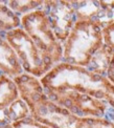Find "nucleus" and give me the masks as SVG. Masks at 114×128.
Here are the masks:
<instances>
[{
	"label": "nucleus",
	"instance_id": "4be33fe9",
	"mask_svg": "<svg viewBox=\"0 0 114 128\" xmlns=\"http://www.w3.org/2000/svg\"><path fill=\"white\" fill-rule=\"evenodd\" d=\"M0 36H1V34H0Z\"/></svg>",
	"mask_w": 114,
	"mask_h": 128
},
{
	"label": "nucleus",
	"instance_id": "f3484780",
	"mask_svg": "<svg viewBox=\"0 0 114 128\" xmlns=\"http://www.w3.org/2000/svg\"><path fill=\"white\" fill-rule=\"evenodd\" d=\"M105 101L109 104L110 107H112L114 109V85H112L110 83V81L108 82V84H107Z\"/></svg>",
	"mask_w": 114,
	"mask_h": 128
},
{
	"label": "nucleus",
	"instance_id": "39448f33",
	"mask_svg": "<svg viewBox=\"0 0 114 128\" xmlns=\"http://www.w3.org/2000/svg\"><path fill=\"white\" fill-rule=\"evenodd\" d=\"M21 28L43 54L55 64L63 60V43L56 37L43 10H37L21 17Z\"/></svg>",
	"mask_w": 114,
	"mask_h": 128
},
{
	"label": "nucleus",
	"instance_id": "0eeeda50",
	"mask_svg": "<svg viewBox=\"0 0 114 128\" xmlns=\"http://www.w3.org/2000/svg\"><path fill=\"white\" fill-rule=\"evenodd\" d=\"M58 40L64 43L77 22V16L69 1H44L42 8Z\"/></svg>",
	"mask_w": 114,
	"mask_h": 128
},
{
	"label": "nucleus",
	"instance_id": "9d476101",
	"mask_svg": "<svg viewBox=\"0 0 114 128\" xmlns=\"http://www.w3.org/2000/svg\"><path fill=\"white\" fill-rule=\"evenodd\" d=\"M28 116H30V111L27 104L18 98L6 107L0 108V125H13Z\"/></svg>",
	"mask_w": 114,
	"mask_h": 128
},
{
	"label": "nucleus",
	"instance_id": "f8f14e48",
	"mask_svg": "<svg viewBox=\"0 0 114 128\" xmlns=\"http://www.w3.org/2000/svg\"><path fill=\"white\" fill-rule=\"evenodd\" d=\"M18 98H20L19 92L14 80L0 74V108L6 107Z\"/></svg>",
	"mask_w": 114,
	"mask_h": 128
},
{
	"label": "nucleus",
	"instance_id": "423d86ee",
	"mask_svg": "<svg viewBox=\"0 0 114 128\" xmlns=\"http://www.w3.org/2000/svg\"><path fill=\"white\" fill-rule=\"evenodd\" d=\"M46 96L53 103L83 118H105L107 110L110 107L105 100L75 92Z\"/></svg>",
	"mask_w": 114,
	"mask_h": 128
},
{
	"label": "nucleus",
	"instance_id": "1a4fd4ad",
	"mask_svg": "<svg viewBox=\"0 0 114 128\" xmlns=\"http://www.w3.org/2000/svg\"><path fill=\"white\" fill-rule=\"evenodd\" d=\"M24 74L20 60L16 52L6 39L0 36V74L15 79Z\"/></svg>",
	"mask_w": 114,
	"mask_h": 128
},
{
	"label": "nucleus",
	"instance_id": "6ab92c4d",
	"mask_svg": "<svg viewBox=\"0 0 114 128\" xmlns=\"http://www.w3.org/2000/svg\"><path fill=\"white\" fill-rule=\"evenodd\" d=\"M101 8L109 12H114V1H100Z\"/></svg>",
	"mask_w": 114,
	"mask_h": 128
},
{
	"label": "nucleus",
	"instance_id": "7ed1b4c3",
	"mask_svg": "<svg viewBox=\"0 0 114 128\" xmlns=\"http://www.w3.org/2000/svg\"><path fill=\"white\" fill-rule=\"evenodd\" d=\"M103 45L101 26L91 21H77L63 43L62 62L87 67L93 55Z\"/></svg>",
	"mask_w": 114,
	"mask_h": 128
},
{
	"label": "nucleus",
	"instance_id": "9b49d317",
	"mask_svg": "<svg viewBox=\"0 0 114 128\" xmlns=\"http://www.w3.org/2000/svg\"><path fill=\"white\" fill-rule=\"evenodd\" d=\"M113 54L114 52L104 44L93 55L89 65L87 66V69L95 74L106 77Z\"/></svg>",
	"mask_w": 114,
	"mask_h": 128
},
{
	"label": "nucleus",
	"instance_id": "4468645a",
	"mask_svg": "<svg viewBox=\"0 0 114 128\" xmlns=\"http://www.w3.org/2000/svg\"><path fill=\"white\" fill-rule=\"evenodd\" d=\"M7 6L17 14L19 17L24 16L26 14H29L34 10H41L44 1H21V0H10V1L4 2Z\"/></svg>",
	"mask_w": 114,
	"mask_h": 128
},
{
	"label": "nucleus",
	"instance_id": "ddd939ff",
	"mask_svg": "<svg viewBox=\"0 0 114 128\" xmlns=\"http://www.w3.org/2000/svg\"><path fill=\"white\" fill-rule=\"evenodd\" d=\"M21 28V17L14 13L4 2H0V34Z\"/></svg>",
	"mask_w": 114,
	"mask_h": 128
},
{
	"label": "nucleus",
	"instance_id": "20e7f679",
	"mask_svg": "<svg viewBox=\"0 0 114 128\" xmlns=\"http://www.w3.org/2000/svg\"><path fill=\"white\" fill-rule=\"evenodd\" d=\"M3 37L16 52L24 72L41 79L56 65L50 58L38 48L22 28L7 32Z\"/></svg>",
	"mask_w": 114,
	"mask_h": 128
},
{
	"label": "nucleus",
	"instance_id": "412c9836",
	"mask_svg": "<svg viewBox=\"0 0 114 128\" xmlns=\"http://www.w3.org/2000/svg\"><path fill=\"white\" fill-rule=\"evenodd\" d=\"M109 128H114V123H113V122H112V124H111V126Z\"/></svg>",
	"mask_w": 114,
	"mask_h": 128
},
{
	"label": "nucleus",
	"instance_id": "dca6fc26",
	"mask_svg": "<svg viewBox=\"0 0 114 128\" xmlns=\"http://www.w3.org/2000/svg\"><path fill=\"white\" fill-rule=\"evenodd\" d=\"M13 126H14V128H51L45 124L36 121L35 119H32L31 116H28V118H26L24 120L16 122V123L13 124Z\"/></svg>",
	"mask_w": 114,
	"mask_h": 128
},
{
	"label": "nucleus",
	"instance_id": "5701e85b",
	"mask_svg": "<svg viewBox=\"0 0 114 128\" xmlns=\"http://www.w3.org/2000/svg\"><path fill=\"white\" fill-rule=\"evenodd\" d=\"M113 19H114V18H113Z\"/></svg>",
	"mask_w": 114,
	"mask_h": 128
},
{
	"label": "nucleus",
	"instance_id": "2eb2a0df",
	"mask_svg": "<svg viewBox=\"0 0 114 128\" xmlns=\"http://www.w3.org/2000/svg\"><path fill=\"white\" fill-rule=\"evenodd\" d=\"M104 44L114 52V19L102 28Z\"/></svg>",
	"mask_w": 114,
	"mask_h": 128
},
{
	"label": "nucleus",
	"instance_id": "f257e3e1",
	"mask_svg": "<svg viewBox=\"0 0 114 128\" xmlns=\"http://www.w3.org/2000/svg\"><path fill=\"white\" fill-rule=\"evenodd\" d=\"M19 97L27 104L30 116L51 128H109L112 124L107 118H83L53 103L44 92L40 79L22 74L14 79Z\"/></svg>",
	"mask_w": 114,
	"mask_h": 128
},
{
	"label": "nucleus",
	"instance_id": "a211bd4d",
	"mask_svg": "<svg viewBox=\"0 0 114 128\" xmlns=\"http://www.w3.org/2000/svg\"><path fill=\"white\" fill-rule=\"evenodd\" d=\"M106 78L109 80L110 83H111L112 85H114V54H113V56H112V59H111V62H110L109 68H108Z\"/></svg>",
	"mask_w": 114,
	"mask_h": 128
},
{
	"label": "nucleus",
	"instance_id": "aec40b11",
	"mask_svg": "<svg viewBox=\"0 0 114 128\" xmlns=\"http://www.w3.org/2000/svg\"><path fill=\"white\" fill-rule=\"evenodd\" d=\"M0 128H14L13 125H0Z\"/></svg>",
	"mask_w": 114,
	"mask_h": 128
},
{
	"label": "nucleus",
	"instance_id": "f03ea898",
	"mask_svg": "<svg viewBox=\"0 0 114 128\" xmlns=\"http://www.w3.org/2000/svg\"><path fill=\"white\" fill-rule=\"evenodd\" d=\"M40 81L45 94L75 92L105 100L109 80L91 72L87 67L60 62L42 77Z\"/></svg>",
	"mask_w": 114,
	"mask_h": 128
},
{
	"label": "nucleus",
	"instance_id": "6e6552de",
	"mask_svg": "<svg viewBox=\"0 0 114 128\" xmlns=\"http://www.w3.org/2000/svg\"><path fill=\"white\" fill-rule=\"evenodd\" d=\"M73 8L78 21H91L102 28L113 20L114 12L101 8L100 1H69Z\"/></svg>",
	"mask_w": 114,
	"mask_h": 128
}]
</instances>
